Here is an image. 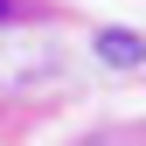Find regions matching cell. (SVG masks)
I'll list each match as a JSON object with an SVG mask.
<instances>
[{
	"label": "cell",
	"instance_id": "obj_1",
	"mask_svg": "<svg viewBox=\"0 0 146 146\" xmlns=\"http://www.w3.org/2000/svg\"><path fill=\"white\" fill-rule=\"evenodd\" d=\"M104 56H111V63H132L139 42H132V35H104Z\"/></svg>",
	"mask_w": 146,
	"mask_h": 146
}]
</instances>
